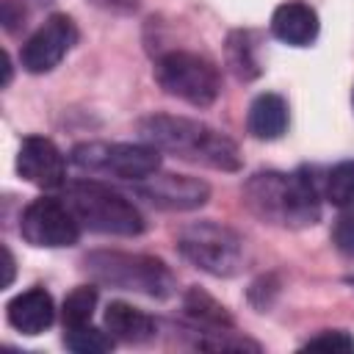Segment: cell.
I'll list each match as a JSON object with an SVG mask.
<instances>
[{
    "label": "cell",
    "mask_w": 354,
    "mask_h": 354,
    "mask_svg": "<svg viewBox=\"0 0 354 354\" xmlns=\"http://www.w3.org/2000/svg\"><path fill=\"white\" fill-rule=\"evenodd\" d=\"M138 136L144 144H152L155 149L171 152L191 163H202L221 171L241 169V155L235 141L196 119L152 113L138 122Z\"/></svg>",
    "instance_id": "6da1fadb"
},
{
    "label": "cell",
    "mask_w": 354,
    "mask_h": 354,
    "mask_svg": "<svg viewBox=\"0 0 354 354\" xmlns=\"http://www.w3.org/2000/svg\"><path fill=\"white\" fill-rule=\"evenodd\" d=\"M246 207L279 227H310L321 218L318 188L307 169L299 171H257L243 185Z\"/></svg>",
    "instance_id": "7a4b0ae2"
},
{
    "label": "cell",
    "mask_w": 354,
    "mask_h": 354,
    "mask_svg": "<svg viewBox=\"0 0 354 354\" xmlns=\"http://www.w3.org/2000/svg\"><path fill=\"white\" fill-rule=\"evenodd\" d=\"M61 199L72 207L80 227L91 232L127 235V238L144 232V218L138 207L111 185H102L94 180H75L66 185Z\"/></svg>",
    "instance_id": "3957f363"
},
{
    "label": "cell",
    "mask_w": 354,
    "mask_h": 354,
    "mask_svg": "<svg viewBox=\"0 0 354 354\" xmlns=\"http://www.w3.org/2000/svg\"><path fill=\"white\" fill-rule=\"evenodd\" d=\"M83 268L91 274V279L119 290H136L152 299H166L174 293V274L163 260L149 254L91 252L83 257Z\"/></svg>",
    "instance_id": "277c9868"
},
{
    "label": "cell",
    "mask_w": 354,
    "mask_h": 354,
    "mask_svg": "<svg viewBox=\"0 0 354 354\" xmlns=\"http://www.w3.org/2000/svg\"><path fill=\"white\" fill-rule=\"evenodd\" d=\"M177 249L188 263L213 274V277H232L243 266V241L235 230L216 224V221H196L188 224L180 238Z\"/></svg>",
    "instance_id": "5b68a950"
},
{
    "label": "cell",
    "mask_w": 354,
    "mask_h": 354,
    "mask_svg": "<svg viewBox=\"0 0 354 354\" xmlns=\"http://www.w3.org/2000/svg\"><path fill=\"white\" fill-rule=\"evenodd\" d=\"M155 80L166 94L185 100L188 105H196V108L213 105L221 91L218 69L207 58L185 50H171L163 58H158Z\"/></svg>",
    "instance_id": "8992f818"
},
{
    "label": "cell",
    "mask_w": 354,
    "mask_h": 354,
    "mask_svg": "<svg viewBox=\"0 0 354 354\" xmlns=\"http://www.w3.org/2000/svg\"><path fill=\"white\" fill-rule=\"evenodd\" d=\"M72 163L83 171L111 174L119 180L138 183L158 171L160 149L152 144H108V141H86L72 149Z\"/></svg>",
    "instance_id": "52a82bcc"
},
{
    "label": "cell",
    "mask_w": 354,
    "mask_h": 354,
    "mask_svg": "<svg viewBox=\"0 0 354 354\" xmlns=\"http://www.w3.org/2000/svg\"><path fill=\"white\" fill-rule=\"evenodd\" d=\"M19 232L28 243L44 246V249H61L72 246L80 238V221L75 218L72 207L64 199L55 196H39L33 199L19 221Z\"/></svg>",
    "instance_id": "ba28073f"
},
{
    "label": "cell",
    "mask_w": 354,
    "mask_h": 354,
    "mask_svg": "<svg viewBox=\"0 0 354 354\" xmlns=\"http://www.w3.org/2000/svg\"><path fill=\"white\" fill-rule=\"evenodd\" d=\"M77 41V28L66 14H53L22 47L19 61L28 72L41 75L58 66V61L69 53V47Z\"/></svg>",
    "instance_id": "9c48e42d"
},
{
    "label": "cell",
    "mask_w": 354,
    "mask_h": 354,
    "mask_svg": "<svg viewBox=\"0 0 354 354\" xmlns=\"http://www.w3.org/2000/svg\"><path fill=\"white\" fill-rule=\"evenodd\" d=\"M136 191L163 210H196L210 196V185L205 180L185 174H149L136 183Z\"/></svg>",
    "instance_id": "30bf717a"
},
{
    "label": "cell",
    "mask_w": 354,
    "mask_h": 354,
    "mask_svg": "<svg viewBox=\"0 0 354 354\" xmlns=\"http://www.w3.org/2000/svg\"><path fill=\"white\" fill-rule=\"evenodd\" d=\"M17 171L39 188H61L66 180V160L50 138L28 136L17 152Z\"/></svg>",
    "instance_id": "8fae6325"
},
{
    "label": "cell",
    "mask_w": 354,
    "mask_h": 354,
    "mask_svg": "<svg viewBox=\"0 0 354 354\" xmlns=\"http://www.w3.org/2000/svg\"><path fill=\"white\" fill-rule=\"evenodd\" d=\"M8 324L22 332V335H39L44 332L53 318H55V307H53V296L44 288H30L22 290L19 296H14L6 307Z\"/></svg>",
    "instance_id": "7c38bea8"
},
{
    "label": "cell",
    "mask_w": 354,
    "mask_h": 354,
    "mask_svg": "<svg viewBox=\"0 0 354 354\" xmlns=\"http://www.w3.org/2000/svg\"><path fill=\"white\" fill-rule=\"evenodd\" d=\"M271 30L279 41L304 47L318 36V14L307 3H282L271 17Z\"/></svg>",
    "instance_id": "4fadbf2b"
},
{
    "label": "cell",
    "mask_w": 354,
    "mask_h": 354,
    "mask_svg": "<svg viewBox=\"0 0 354 354\" xmlns=\"http://www.w3.org/2000/svg\"><path fill=\"white\" fill-rule=\"evenodd\" d=\"M105 329L113 335V340L141 346L155 337L158 324H155V318H149L147 313H141L124 301H111L105 310Z\"/></svg>",
    "instance_id": "5bb4252c"
},
{
    "label": "cell",
    "mask_w": 354,
    "mask_h": 354,
    "mask_svg": "<svg viewBox=\"0 0 354 354\" xmlns=\"http://www.w3.org/2000/svg\"><path fill=\"white\" fill-rule=\"evenodd\" d=\"M246 124H249V133L254 138H263V141L279 138L288 130V102H285V97H279L274 91L257 94L249 105Z\"/></svg>",
    "instance_id": "9a60e30c"
},
{
    "label": "cell",
    "mask_w": 354,
    "mask_h": 354,
    "mask_svg": "<svg viewBox=\"0 0 354 354\" xmlns=\"http://www.w3.org/2000/svg\"><path fill=\"white\" fill-rule=\"evenodd\" d=\"M185 313H188V318L194 324H199V326H205L210 332H227V329H232L230 313L213 296L202 293L199 288H191L185 293Z\"/></svg>",
    "instance_id": "2e32d148"
},
{
    "label": "cell",
    "mask_w": 354,
    "mask_h": 354,
    "mask_svg": "<svg viewBox=\"0 0 354 354\" xmlns=\"http://www.w3.org/2000/svg\"><path fill=\"white\" fill-rule=\"evenodd\" d=\"M94 307H97V288L91 285H80L75 288L66 299H64V307H61V321L66 329H75V326H83L91 321L94 315Z\"/></svg>",
    "instance_id": "e0dca14e"
},
{
    "label": "cell",
    "mask_w": 354,
    "mask_h": 354,
    "mask_svg": "<svg viewBox=\"0 0 354 354\" xmlns=\"http://www.w3.org/2000/svg\"><path fill=\"white\" fill-rule=\"evenodd\" d=\"M64 343H66V348H72L77 354H100V351H111L113 348V335L83 324V326L66 329Z\"/></svg>",
    "instance_id": "ac0fdd59"
},
{
    "label": "cell",
    "mask_w": 354,
    "mask_h": 354,
    "mask_svg": "<svg viewBox=\"0 0 354 354\" xmlns=\"http://www.w3.org/2000/svg\"><path fill=\"white\" fill-rule=\"evenodd\" d=\"M326 199L335 207H354V160H343L326 174Z\"/></svg>",
    "instance_id": "d6986e66"
},
{
    "label": "cell",
    "mask_w": 354,
    "mask_h": 354,
    "mask_svg": "<svg viewBox=\"0 0 354 354\" xmlns=\"http://www.w3.org/2000/svg\"><path fill=\"white\" fill-rule=\"evenodd\" d=\"M304 348H318V351H354V337L343 329H326L304 343Z\"/></svg>",
    "instance_id": "ffe728a7"
},
{
    "label": "cell",
    "mask_w": 354,
    "mask_h": 354,
    "mask_svg": "<svg viewBox=\"0 0 354 354\" xmlns=\"http://www.w3.org/2000/svg\"><path fill=\"white\" fill-rule=\"evenodd\" d=\"M332 241L343 254L354 257V213H340L337 216V221L332 227Z\"/></svg>",
    "instance_id": "44dd1931"
},
{
    "label": "cell",
    "mask_w": 354,
    "mask_h": 354,
    "mask_svg": "<svg viewBox=\"0 0 354 354\" xmlns=\"http://www.w3.org/2000/svg\"><path fill=\"white\" fill-rule=\"evenodd\" d=\"M94 3L102 8H111V11H133L138 6V0H94Z\"/></svg>",
    "instance_id": "7402d4cb"
},
{
    "label": "cell",
    "mask_w": 354,
    "mask_h": 354,
    "mask_svg": "<svg viewBox=\"0 0 354 354\" xmlns=\"http://www.w3.org/2000/svg\"><path fill=\"white\" fill-rule=\"evenodd\" d=\"M3 257H6V279H3V285H11V279H14V257H11L8 249H3Z\"/></svg>",
    "instance_id": "603a6c76"
},
{
    "label": "cell",
    "mask_w": 354,
    "mask_h": 354,
    "mask_svg": "<svg viewBox=\"0 0 354 354\" xmlns=\"http://www.w3.org/2000/svg\"><path fill=\"white\" fill-rule=\"evenodd\" d=\"M348 282H351V285H354V279H348Z\"/></svg>",
    "instance_id": "cb8c5ba5"
},
{
    "label": "cell",
    "mask_w": 354,
    "mask_h": 354,
    "mask_svg": "<svg viewBox=\"0 0 354 354\" xmlns=\"http://www.w3.org/2000/svg\"><path fill=\"white\" fill-rule=\"evenodd\" d=\"M351 102H354V94H351Z\"/></svg>",
    "instance_id": "d4e9b609"
}]
</instances>
